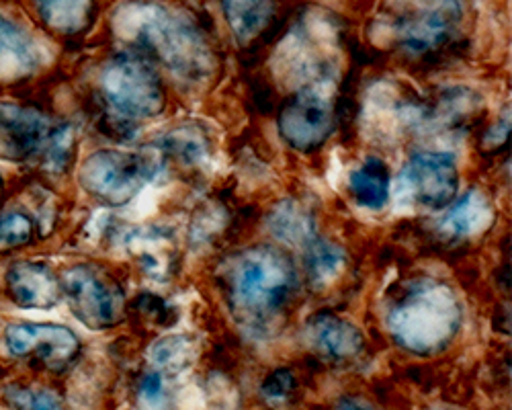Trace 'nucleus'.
Segmentation results:
<instances>
[{
	"instance_id": "nucleus-6",
	"label": "nucleus",
	"mask_w": 512,
	"mask_h": 410,
	"mask_svg": "<svg viewBox=\"0 0 512 410\" xmlns=\"http://www.w3.org/2000/svg\"><path fill=\"white\" fill-rule=\"evenodd\" d=\"M162 154L97 150L84 158L78 171V183L97 201L121 208L130 203L162 169Z\"/></svg>"
},
{
	"instance_id": "nucleus-14",
	"label": "nucleus",
	"mask_w": 512,
	"mask_h": 410,
	"mask_svg": "<svg viewBox=\"0 0 512 410\" xmlns=\"http://www.w3.org/2000/svg\"><path fill=\"white\" fill-rule=\"evenodd\" d=\"M306 341L316 355L332 363L355 361L365 349V339L359 328L330 312L314 314L308 320Z\"/></svg>"
},
{
	"instance_id": "nucleus-3",
	"label": "nucleus",
	"mask_w": 512,
	"mask_h": 410,
	"mask_svg": "<svg viewBox=\"0 0 512 410\" xmlns=\"http://www.w3.org/2000/svg\"><path fill=\"white\" fill-rule=\"evenodd\" d=\"M121 27L134 37V44L146 58H154L170 74L191 85L213 72L207 39L179 11L160 5L130 7Z\"/></svg>"
},
{
	"instance_id": "nucleus-17",
	"label": "nucleus",
	"mask_w": 512,
	"mask_h": 410,
	"mask_svg": "<svg viewBox=\"0 0 512 410\" xmlns=\"http://www.w3.org/2000/svg\"><path fill=\"white\" fill-rule=\"evenodd\" d=\"M279 0H222L226 23L238 44L261 37L277 17Z\"/></svg>"
},
{
	"instance_id": "nucleus-25",
	"label": "nucleus",
	"mask_w": 512,
	"mask_h": 410,
	"mask_svg": "<svg viewBox=\"0 0 512 410\" xmlns=\"http://www.w3.org/2000/svg\"><path fill=\"white\" fill-rule=\"evenodd\" d=\"M5 398L15 408H60L62 398L46 388L11 384L5 392Z\"/></svg>"
},
{
	"instance_id": "nucleus-20",
	"label": "nucleus",
	"mask_w": 512,
	"mask_h": 410,
	"mask_svg": "<svg viewBox=\"0 0 512 410\" xmlns=\"http://www.w3.org/2000/svg\"><path fill=\"white\" fill-rule=\"evenodd\" d=\"M300 249L304 251L306 275L316 290L328 287L340 277V273L345 271V265H347L345 251L340 249V246L320 238L318 234L310 236Z\"/></svg>"
},
{
	"instance_id": "nucleus-7",
	"label": "nucleus",
	"mask_w": 512,
	"mask_h": 410,
	"mask_svg": "<svg viewBox=\"0 0 512 410\" xmlns=\"http://www.w3.org/2000/svg\"><path fill=\"white\" fill-rule=\"evenodd\" d=\"M398 46L412 56L445 50L463 23V0H394Z\"/></svg>"
},
{
	"instance_id": "nucleus-16",
	"label": "nucleus",
	"mask_w": 512,
	"mask_h": 410,
	"mask_svg": "<svg viewBox=\"0 0 512 410\" xmlns=\"http://www.w3.org/2000/svg\"><path fill=\"white\" fill-rule=\"evenodd\" d=\"M492 218L494 210L490 199L480 189H472L443 216L437 230L447 240H459L480 234L490 226Z\"/></svg>"
},
{
	"instance_id": "nucleus-27",
	"label": "nucleus",
	"mask_w": 512,
	"mask_h": 410,
	"mask_svg": "<svg viewBox=\"0 0 512 410\" xmlns=\"http://www.w3.org/2000/svg\"><path fill=\"white\" fill-rule=\"evenodd\" d=\"M134 308L150 322V324H156L160 328H166V326H173L175 320H177V312L170 308L162 298L154 296V294H142L136 302H134Z\"/></svg>"
},
{
	"instance_id": "nucleus-23",
	"label": "nucleus",
	"mask_w": 512,
	"mask_h": 410,
	"mask_svg": "<svg viewBox=\"0 0 512 410\" xmlns=\"http://www.w3.org/2000/svg\"><path fill=\"white\" fill-rule=\"evenodd\" d=\"M35 236V222L21 210L0 214V253L27 246Z\"/></svg>"
},
{
	"instance_id": "nucleus-22",
	"label": "nucleus",
	"mask_w": 512,
	"mask_h": 410,
	"mask_svg": "<svg viewBox=\"0 0 512 410\" xmlns=\"http://www.w3.org/2000/svg\"><path fill=\"white\" fill-rule=\"evenodd\" d=\"M269 226L277 238L289 242L291 246H302L310 236L316 234L314 222L308 212L289 201L277 205L269 216Z\"/></svg>"
},
{
	"instance_id": "nucleus-31",
	"label": "nucleus",
	"mask_w": 512,
	"mask_h": 410,
	"mask_svg": "<svg viewBox=\"0 0 512 410\" xmlns=\"http://www.w3.org/2000/svg\"><path fill=\"white\" fill-rule=\"evenodd\" d=\"M3 199H5V183H3V177H0V208H3Z\"/></svg>"
},
{
	"instance_id": "nucleus-5",
	"label": "nucleus",
	"mask_w": 512,
	"mask_h": 410,
	"mask_svg": "<svg viewBox=\"0 0 512 410\" xmlns=\"http://www.w3.org/2000/svg\"><path fill=\"white\" fill-rule=\"evenodd\" d=\"M74 154V130L37 107L0 103V158L39 160L50 171H66Z\"/></svg>"
},
{
	"instance_id": "nucleus-12",
	"label": "nucleus",
	"mask_w": 512,
	"mask_h": 410,
	"mask_svg": "<svg viewBox=\"0 0 512 410\" xmlns=\"http://www.w3.org/2000/svg\"><path fill=\"white\" fill-rule=\"evenodd\" d=\"M121 244L142 273L154 281H166L177 269L179 246L175 234L164 226L130 228L121 236Z\"/></svg>"
},
{
	"instance_id": "nucleus-29",
	"label": "nucleus",
	"mask_w": 512,
	"mask_h": 410,
	"mask_svg": "<svg viewBox=\"0 0 512 410\" xmlns=\"http://www.w3.org/2000/svg\"><path fill=\"white\" fill-rule=\"evenodd\" d=\"M508 134H510V111L506 109V113L488 130V134L484 138L486 148L488 150L504 148V144L508 142Z\"/></svg>"
},
{
	"instance_id": "nucleus-11",
	"label": "nucleus",
	"mask_w": 512,
	"mask_h": 410,
	"mask_svg": "<svg viewBox=\"0 0 512 410\" xmlns=\"http://www.w3.org/2000/svg\"><path fill=\"white\" fill-rule=\"evenodd\" d=\"M5 345L13 357L33 361L50 372H64L80 351L78 337L62 324H9Z\"/></svg>"
},
{
	"instance_id": "nucleus-24",
	"label": "nucleus",
	"mask_w": 512,
	"mask_h": 410,
	"mask_svg": "<svg viewBox=\"0 0 512 410\" xmlns=\"http://www.w3.org/2000/svg\"><path fill=\"white\" fill-rule=\"evenodd\" d=\"M193 345L185 337H166L162 341H156L154 347L150 349V359L152 363L160 369H181L191 361Z\"/></svg>"
},
{
	"instance_id": "nucleus-19",
	"label": "nucleus",
	"mask_w": 512,
	"mask_h": 410,
	"mask_svg": "<svg viewBox=\"0 0 512 410\" xmlns=\"http://www.w3.org/2000/svg\"><path fill=\"white\" fill-rule=\"evenodd\" d=\"M349 191L365 210L379 212L390 199V169L377 156H369L349 177Z\"/></svg>"
},
{
	"instance_id": "nucleus-1",
	"label": "nucleus",
	"mask_w": 512,
	"mask_h": 410,
	"mask_svg": "<svg viewBox=\"0 0 512 410\" xmlns=\"http://www.w3.org/2000/svg\"><path fill=\"white\" fill-rule=\"evenodd\" d=\"M224 287L234 318L248 331L259 333L285 316L300 281L287 253L271 244H259L228 261Z\"/></svg>"
},
{
	"instance_id": "nucleus-28",
	"label": "nucleus",
	"mask_w": 512,
	"mask_h": 410,
	"mask_svg": "<svg viewBox=\"0 0 512 410\" xmlns=\"http://www.w3.org/2000/svg\"><path fill=\"white\" fill-rule=\"evenodd\" d=\"M140 398L146 400L148 404H160L166 400V384L164 376L160 372H148L142 376L138 384Z\"/></svg>"
},
{
	"instance_id": "nucleus-4",
	"label": "nucleus",
	"mask_w": 512,
	"mask_h": 410,
	"mask_svg": "<svg viewBox=\"0 0 512 410\" xmlns=\"http://www.w3.org/2000/svg\"><path fill=\"white\" fill-rule=\"evenodd\" d=\"M95 101L99 103L101 126H107L109 136L130 138L140 121L164 111L166 95L146 56L123 52L101 66Z\"/></svg>"
},
{
	"instance_id": "nucleus-9",
	"label": "nucleus",
	"mask_w": 512,
	"mask_h": 410,
	"mask_svg": "<svg viewBox=\"0 0 512 410\" xmlns=\"http://www.w3.org/2000/svg\"><path fill=\"white\" fill-rule=\"evenodd\" d=\"M336 111L322 89H302L293 93L279 111V134L297 152L312 154L326 144L334 132Z\"/></svg>"
},
{
	"instance_id": "nucleus-18",
	"label": "nucleus",
	"mask_w": 512,
	"mask_h": 410,
	"mask_svg": "<svg viewBox=\"0 0 512 410\" xmlns=\"http://www.w3.org/2000/svg\"><path fill=\"white\" fill-rule=\"evenodd\" d=\"M29 7L50 31L78 35L95 19V0H29Z\"/></svg>"
},
{
	"instance_id": "nucleus-10",
	"label": "nucleus",
	"mask_w": 512,
	"mask_h": 410,
	"mask_svg": "<svg viewBox=\"0 0 512 410\" xmlns=\"http://www.w3.org/2000/svg\"><path fill=\"white\" fill-rule=\"evenodd\" d=\"M457 187V162L449 152H414L400 173V191L406 199L429 210H445L455 199Z\"/></svg>"
},
{
	"instance_id": "nucleus-15",
	"label": "nucleus",
	"mask_w": 512,
	"mask_h": 410,
	"mask_svg": "<svg viewBox=\"0 0 512 410\" xmlns=\"http://www.w3.org/2000/svg\"><path fill=\"white\" fill-rule=\"evenodd\" d=\"M39 48L25 25L0 11V82L29 76L39 66Z\"/></svg>"
},
{
	"instance_id": "nucleus-26",
	"label": "nucleus",
	"mask_w": 512,
	"mask_h": 410,
	"mask_svg": "<svg viewBox=\"0 0 512 410\" xmlns=\"http://www.w3.org/2000/svg\"><path fill=\"white\" fill-rule=\"evenodd\" d=\"M261 392L269 404H287L297 392V380L291 369L279 367L263 380Z\"/></svg>"
},
{
	"instance_id": "nucleus-8",
	"label": "nucleus",
	"mask_w": 512,
	"mask_h": 410,
	"mask_svg": "<svg viewBox=\"0 0 512 410\" xmlns=\"http://www.w3.org/2000/svg\"><path fill=\"white\" fill-rule=\"evenodd\" d=\"M62 298L72 314L93 331L117 326L127 308L121 283L103 267L80 263L62 275Z\"/></svg>"
},
{
	"instance_id": "nucleus-13",
	"label": "nucleus",
	"mask_w": 512,
	"mask_h": 410,
	"mask_svg": "<svg viewBox=\"0 0 512 410\" xmlns=\"http://www.w3.org/2000/svg\"><path fill=\"white\" fill-rule=\"evenodd\" d=\"M5 285L9 298L19 308L48 310L62 300V281L46 263H13L5 275Z\"/></svg>"
},
{
	"instance_id": "nucleus-21",
	"label": "nucleus",
	"mask_w": 512,
	"mask_h": 410,
	"mask_svg": "<svg viewBox=\"0 0 512 410\" xmlns=\"http://www.w3.org/2000/svg\"><path fill=\"white\" fill-rule=\"evenodd\" d=\"M158 152L164 160L170 158L175 160L179 167L193 169L207 158L209 138L199 126L185 123V126H179L162 136V140L158 142Z\"/></svg>"
},
{
	"instance_id": "nucleus-30",
	"label": "nucleus",
	"mask_w": 512,
	"mask_h": 410,
	"mask_svg": "<svg viewBox=\"0 0 512 410\" xmlns=\"http://www.w3.org/2000/svg\"><path fill=\"white\" fill-rule=\"evenodd\" d=\"M338 406L340 408H371V404H363V400H357V398L338 400Z\"/></svg>"
},
{
	"instance_id": "nucleus-2",
	"label": "nucleus",
	"mask_w": 512,
	"mask_h": 410,
	"mask_svg": "<svg viewBox=\"0 0 512 410\" xmlns=\"http://www.w3.org/2000/svg\"><path fill=\"white\" fill-rule=\"evenodd\" d=\"M386 326L402 349L414 355H437L459 333L461 306L447 283L414 277L396 287L388 302Z\"/></svg>"
}]
</instances>
